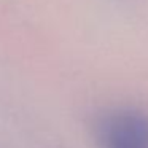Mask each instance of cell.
<instances>
[{"label":"cell","instance_id":"1","mask_svg":"<svg viewBox=\"0 0 148 148\" xmlns=\"http://www.w3.org/2000/svg\"><path fill=\"white\" fill-rule=\"evenodd\" d=\"M99 148H148V113L131 107L105 110L94 123Z\"/></svg>","mask_w":148,"mask_h":148}]
</instances>
